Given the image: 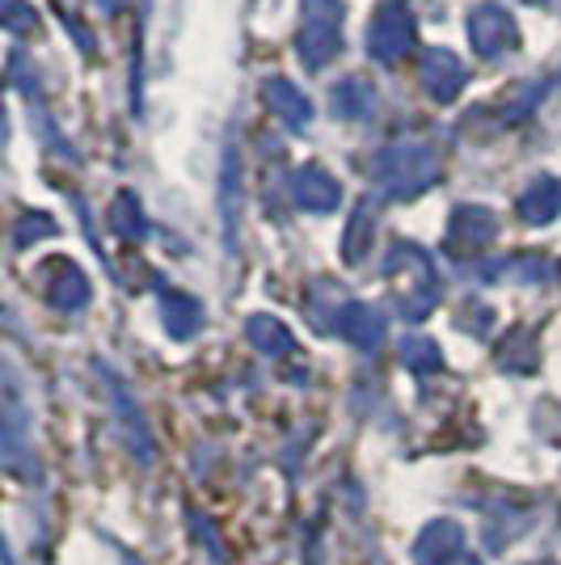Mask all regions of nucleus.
Instances as JSON below:
<instances>
[{"label":"nucleus","mask_w":561,"mask_h":565,"mask_svg":"<svg viewBox=\"0 0 561 565\" xmlns=\"http://www.w3.org/2000/svg\"><path fill=\"white\" fill-rule=\"evenodd\" d=\"M375 186L393 199H414L419 190H426L440 178V152L431 143H389L375 157Z\"/></svg>","instance_id":"f257e3e1"},{"label":"nucleus","mask_w":561,"mask_h":565,"mask_svg":"<svg viewBox=\"0 0 561 565\" xmlns=\"http://www.w3.org/2000/svg\"><path fill=\"white\" fill-rule=\"evenodd\" d=\"M338 47H342V0H305V22H300L305 68H326Z\"/></svg>","instance_id":"f03ea898"},{"label":"nucleus","mask_w":561,"mask_h":565,"mask_svg":"<svg viewBox=\"0 0 561 565\" xmlns=\"http://www.w3.org/2000/svg\"><path fill=\"white\" fill-rule=\"evenodd\" d=\"M414 51V18L401 0H389L375 9L372 25H368V55L380 64H398L401 55Z\"/></svg>","instance_id":"7ed1b4c3"},{"label":"nucleus","mask_w":561,"mask_h":565,"mask_svg":"<svg viewBox=\"0 0 561 565\" xmlns=\"http://www.w3.org/2000/svg\"><path fill=\"white\" fill-rule=\"evenodd\" d=\"M468 43L477 47V55L494 60V55H502L519 43V30H515L511 13L502 4H481V9L468 13Z\"/></svg>","instance_id":"20e7f679"},{"label":"nucleus","mask_w":561,"mask_h":565,"mask_svg":"<svg viewBox=\"0 0 561 565\" xmlns=\"http://www.w3.org/2000/svg\"><path fill=\"white\" fill-rule=\"evenodd\" d=\"M422 85L435 102H452L465 89V64L447 47H431L422 55Z\"/></svg>","instance_id":"39448f33"},{"label":"nucleus","mask_w":561,"mask_h":565,"mask_svg":"<svg viewBox=\"0 0 561 565\" xmlns=\"http://www.w3.org/2000/svg\"><path fill=\"white\" fill-rule=\"evenodd\" d=\"M262 97H266L271 115L283 118V127H287V131H305L308 122H313V106H308V97L300 94V89H296L292 81H283V76L266 81Z\"/></svg>","instance_id":"423d86ee"},{"label":"nucleus","mask_w":561,"mask_h":565,"mask_svg":"<svg viewBox=\"0 0 561 565\" xmlns=\"http://www.w3.org/2000/svg\"><path fill=\"white\" fill-rule=\"evenodd\" d=\"M296 203L308 212H334L338 207V182L321 166H305L296 173Z\"/></svg>","instance_id":"0eeeda50"},{"label":"nucleus","mask_w":561,"mask_h":565,"mask_svg":"<svg viewBox=\"0 0 561 565\" xmlns=\"http://www.w3.org/2000/svg\"><path fill=\"white\" fill-rule=\"evenodd\" d=\"M561 212V186L553 178H537L532 186L519 194V215L532 220V224H544Z\"/></svg>","instance_id":"6e6552de"},{"label":"nucleus","mask_w":561,"mask_h":565,"mask_svg":"<svg viewBox=\"0 0 561 565\" xmlns=\"http://www.w3.org/2000/svg\"><path fill=\"white\" fill-rule=\"evenodd\" d=\"M334 110L342 118H368L375 110V94L372 85H363L359 76H351V81H342L338 89H334Z\"/></svg>","instance_id":"1a4fd4ad"},{"label":"nucleus","mask_w":561,"mask_h":565,"mask_svg":"<svg viewBox=\"0 0 561 565\" xmlns=\"http://www.w3.org/2000/svg\"><path fill=\"white\" fill-rule=\"evenodd\" d=\"M4 25H9L13 34H25V30L34 25V13H30V4H22V0H9V13H4Z\"/></svg>","instance_id":"9d476101"},{"label":"nucleus","mask_w":561,"mask_h":565,"mask_svg":"<svg viewBox=\"0 0 561 565\" xmlns=\"http://www.w3.org/2000/svg\"><path fill=\"white\" fill-rule=\"evenodd\" d=\"M97 4H102V9H118V0H97Z\"/></svg>","instance_id":"9b49d317"},{"label":"nucleus","mask_w":561,"mask_h":565,"mask_svg":"<svg viewBox=\"0 0 561 565\" xmlns=\"http://www.w3.org/2000/svg\"><path fill=\"white\" fill-rule=\"evenodd\" d=\"M523 4H544V0H523Z\"/></svg>","instance_id":"f8f14e48"}]
</instances>
